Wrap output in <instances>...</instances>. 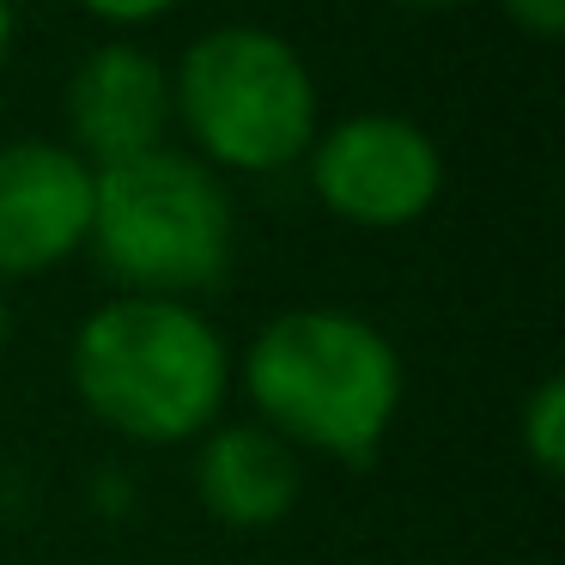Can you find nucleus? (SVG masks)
I'll return each instance as SVG.
<instances>
[{
    "mask_svg": "<svg viewBox=\"0 0 565 565\" xmlns=\"http://www.w3.org/2000/svg\"><path fill=\"white\" fill-rule=\"evenodd\" d=\"M244 395L256 426L286 450H317L365 468L383 450L407 395L395 341L341 305H298L262 322L244 353Z\"/></svg>",
    "mask_w": 565,
    "mask_h": 565,
    "instance_id": "1",
    "label": "nucleus"
},
{
    "mask_svg": "<svg viewBox=\"0 0 565 565\" xmlns=\"http://www.w3.org/2000/svg\"><path fill=\"white\" fill-rule=\"evenodd\" d=\"M232 347L177 298H110L74 334L67 377L98 426L128 444H189L220 426L232 395Z\"/></svg>",
    "mask_w": 565,
    "mask_h": 565,
    "instance_id": "2",
    "label": "nucleus"
},
{
    "mask_svg": "<svg viewBox=\"0 0 565 565\" xmlns=\"http://www.w3.org/2000/svg\"><path fill=\"white\" fill-rule=\"evenodd\" d=\"M86 244L122 292L189 305L232 274L237 213L225 177L177 147L92 171Z\"/></svg>",
    "mask_w": 565,
    "mask_h": 565,
    "instance_id": "3",
    "label": "nucleus"
},
{
    "mask_svg": "<svg viewBox=\"0 0 565 565\" xmlns=\"http://www.w3.org/2000/svg\"><path fill=\"white\" fill-rule=\"evenodd\" d=\"M171 110L207 171H286L322 135L317 74L268 25L201 31L171 74Z\"/></svg>",
    "mask_w": 565,
    "mask_h": 565,
    "instance_id": "4",
    "label": "nucleus"
},
{
    "mask_svg": "<svg viewBox=\"0 0 565 565\" xmlns=\"http://www.w3.org/2000/svg\"><path fill=\"white\" fill-rule=\"evenodd\" d=\"M317 201L353 232L419 225L444 195V152L414 116L359 110L329 122L305 152Z\"/></svg>",
    "mask_w": 565,
    "mask_h": 565,
    "instance_id": "5",
    "label": "nucleus"
},
{
    "mask_svg": "<svg viewBox=\"0 0 565 565\" xmlns=\"http://www.w3.org/2000/svg\"><path fill=\"white\" fill-rule=\"evenodd\" d=\"M92 164L62 140L0 147V280H38L86 249Z\"/></svg>",
    "mask_w": 565,
    "mask_h": 565,
    "instance_id": "6",
    "label": "nucleus"
},
{
    "mask_svg": "<svg viewBox=\"0 0 565 565\" xmlns=\"http://www.w3.org/2000/svg\"><path fill=\"white\" fill-rule=\"evenodd\" d=\"M62 116H67V152L92 164V171H110L128 164L140 152L171 147V67L152 50L116 38L98 43L86 62L74 67L62 92Z\"/></svg>",
    "mask_w": 565,
    "mask_h": 565,
    "instance_id": "7",
    "label": "nucleus"
},
{
    "mask_svg": "<svg viewBox=\"0 0 565 565\" xmlns=\"http://www.w3.org/2000/svg\"><path fill=\"white\" fill-rule=\"evenodd\" d=\"M195 492H201L213 523L274 529V523L292 516L298 492H305V462H298V450H286L268 426L237 419V426L201 431Z\"/></svg>",
    "mask_w": 565,
    "mask_h": 565,
    "instance_id": "8",
    "label": "nucleus"
},
{
    "mask_svg": "<svg viewBox=\"0 0 565 565\" xmlns=\"http://www.w3.org/2000/svg\"><path fill=\"white\" fill-rule=\"evenodd\" d=\"M516 444H523L529 468L541 480H559L565 475V383L559 377H541L529 390L523 414H516Z\"/></svg>",
    "mask_w": 565,
    "mask_h": 565,
    "instance_id": "9",
    "label": "nucleus"
},
{
    "mask_svg": "<svg viewBox=\"0 0 565 565\" xmlns=\"http://www.w3.org/2000/svg\"><path fill=\"white\" fill-rule=\"evenodd\" d=\"M79 13H92L98 25H116V31H140V25H159L164 13H177L183 0H74Z\"/></svg>",
    "mask_w": 565,
    "mask_h": 565,
    "instance_id": "10",
    "label": "nucleus"
},
{
    "mask_svg": "<svg viewBox=\"0 0 565 565\" xmlns=\"http://www.w3.org/2000/svg\"><path fill=\"white\" fill-rule=\"evenodd\" d=\"M499 13L511 19L523 38H541V43H553L565 31V0H499Z\"/></svg>",
    "mask_w": 565,
    "mask_h": 565,
    "instance_id": "11",
    "label": "nucleus"
},
{
    "mask_svg": "<svg viewBox=\"0 0 565 565\" xmlns=\"http://www.w3.org/2000/svg\"><path fill=\"white\" fill-rule=\"evenodd\" d=\"M13 38H19V13H13V0H0V67L13 55Z\"/></svg>",
    "mask_w": 565,
    "mask_h": 565,
    "instance_id": "12",
    "label": "nucleus"
},
{
    "mask_svg": "<svg viewBox=\"0 0 565 565\" xmlns=\"http://www.w3.org/2000/svg\"><path fill=\"white\" fill-rule=\"evenodd\" d=\"M395 7H419V13H450V7H468V0H395Z\"/></svg>",
    "mask_w": 565,
    "mask_h": 565,
    "instance_id": "13",
    "label": "nucleus"
},
{
    "mask_svg": "<svg viewBox=\"0 0 565 565\" xmlns=\"http://www.w3.org/2000/svg\"><path fill=\"white\" fill-rule=\"evenodd\" d=\"M7 329H13V310H7V292H0V347H7Z\"/></svg>",
    "mask_w": 565,
    "mask_h": 565,
    "instance_id": "14",
    "label": "nucleus"
}]
</instances>
